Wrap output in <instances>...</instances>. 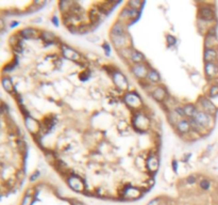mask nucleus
Wrapping results in <instances>:
<instances>
[{
	"mask_svg": "<svg viewBox=\"0 0 218 205\" xmlns=\"http://www.w3.org/2000/svg\"><path fill=\"white\" fill-rule=\"evenodd\" d=\"M38 175H40V172H35V174H33V175L30 177V181L31 182H33V181H35V179L38 177Z\"/></svg>",
	"mask_w": 218,
	"mask_h": 205,
	"instance_id": "nucleus-34",
	"label": "nucleus"
},
{
	"mask_svg": "<svg viewBox=\"0 0 218 205\" xmlns=\"http://www.w3.org/2000/svg\"><path fill=\"white\" fill-rule=\"evenodd\" d=\"M200 187H201V189L208 190L210 188V182H208V179H202L201 182H200Z\"/></svg>",
	"mask_w": 218,
	"mask_h": 205,
	"instance_id": "nucleus-28",
	"label": "nucleus"
},
{
	"mask_svg": "<svg viewBox=\"0 0 218 205\" xmlns=\"http://www.w3.org/2000/svg\"><path fill=\"white\" fill-rule=\"evenodd\" d=\"M175 113H177L178 116H185L184 109H183V108H181V107H178V108H175Z\"/></svg>",
	"mask_w": 218,
	"mask_h": 205,
	"instance_id": "nucleus-31",
	"label": "nucleus"
},
{
	"mask_svg": "<svg viewBox=\"0 0 218 205\" xmlns=\"http://www.w3.org/2000/svg\"><path fill=\"white\" fill-rule=\"evenodd\" d=\"M183 109H184L185 116H192V118H194V116H196V113H197L196 107L194 106V105H191V104L184 106L183 107Z\"/></svg>",
	"mask_w": 218,
	"mask_h": 205,
	"instance_id": "nucleus-18",
	"label": "nucleus"
},
{
	"mask_svg": "<svg viewBox=\"0 0 218 205\" xmlns=\"http://www.w3.org/2000/svg\"><path fill=\"white\" fill-rule=\"evenodd\" d=\"M217 73V67L214 63H205V74L208 77H214Z\"/></svg>",
	"mask_w": 218,
	"mask_h": 205,
	"instance_id": "nucleus-15",
	"label": "nucleus"
},
{
	"mask_svg": "<svg viewBox=\"0 0 218 205\" xmlns=\"http://www.w3.org/2000/svg\"><path fill=\"white\" fill-rule=\"evenodd\" d=\"M42 37H43V40L45 41V42H47V43H51V42H53V41L56 40V37L50 32H44L43 34H42Z\"/></svg>",
	"mask_w": 218,
	"mask_h": 205,
	"instance_id": "nucleus-24",
	"label": "nucleus"
},
{
	"mask_svg": "<svg viewBox=\"0 0 218 205\" xmlns=\"http://www.w3.org/2000/svg\"><path fill=\"white\" fill-rule=\"evenodd\" d=\"M147 168L150 171H152V172H154V171L158 170V168H159V160H158V158L155 156H150L149 157V159L147 160Z\"/></svg>",
	"mask_w": 218,
	"mask_h": 205,
	"instance_id": "nucleus-10",
	"label": "nucleus"
},
{
	"mask_svg": "<svg viewBox=\"0 0 218 205\" xmlns=\"http://www.w3.org/2000/svg\"><path fill=\"white\" fill-rule=\"evenodd\" d=\"M52 21H53V24H54V25H56V26H58V18H56V16L52 18Z\"/></svg>",
	"mask_w": 218,
	"mask_h": 205,
	"instance_id": "nucleus-36",
	"label": "nucleus"
},
{
	"mask_svg": "<svg viewBox=\"0 0 218 205\" xmlns=\"http://www.w3.org/2000/svg\"><path fill=\"white\" fill-rule=\"evenodd\" d=\"M113 42H114V44H115L117 47H122L126 45V42H127V37H125V35H122V37H113Z\"/></svg>",
	"mask_w": 218,
	"mask_h": 205,
	"instance_id": "nucleus-23",
	"label": "nucleus"
},
{
	"mask_svg": "<svg viewBox=\"0 0 218 205\" xmlns=\"http://www.w3.org/2000/svg\"><path fill=\"white\" fill-rule=\"evenodd\" d=\"M132 73L134 76H136L137 78H145L148 76V70L144 64H135L132 69Z\"/></svg>",
	"mask_w": 218,
	"mask_h": 205,
	"instance_id": "nucleus-4",
	"label": "nucleus"
},
{
	"mask_svg": "<svg viewBox=\"0 0 218 205\" xmlns=\"http://www.w3.org/2000/svg\"><path fill=\"white\" fill-rule=\"evenodd\" d=\"M172 166H173V170H175V171H177V162L173 161V162H172Z\"/></svg>",
	"mask_w": 218,
	"mask_h": 205,
	"instance_id": "nucleus-37",
	"label": "nucleus"
},
{
	"mask_svg": "<svg viewBox=\"0 0 218 205\" xmlns=\"http://www.w3.org/2000/svg\"><path fill=\"white\" fill-rule=\"evenodd\" d=\"M114 81H115V83L117 84V86H119L120 88H122V89L127 88V86H128L127 79L123 76H122L120 73L114 74Z\"/></svg>",
	"mask_w": 218,
	"mask_h": 205,
	"instance_id": "nucleus-13",
	"label": "nucleus"
},
{
	"mask_svg": "<svg viewBox=\"0 0 218 205\" xmlns=\"http://www.w3.org/2000/svg\"><path fill=\"white\" fill-rule=\"evenodd\" d=\"M125 100L132 108H138L142 105V99L135 93H127L125 95Z\"/></svg>",
	"mask_w": 218,
	"mask_h": 205,
	"instance_id": "nucleus-1",
	"label": "nucleus"
},
{
	"mask_svg": "<svg viewBox=\"0 0 218 205\" xmlns=\"http://www.w3.org/2000/svg\"><path fill=\"white\" fill-rule=\"evenodd\" d=\"M147 78H148L149 81H151V82H153V83L160 82V81H161V76H160V74L158 73L156 71H154V70H150V71H149Z\"/></svg>",
	"mask_w": 218,
	"mask_h": 205,
	"instance_id": "nucleus-17",
	"label": "nucleus"
},
{
	"mask_svg": "<svg viewBox=\"0 0 218 205\" xmlns=\"http://www.w3.org/2000/svg\"><path fill=\"white\" fill-rule=\"evenodd\" d=\"M112 37H122L125 34V30H123V26L121 24H115L114 27L112 28Z\"/></svg>",
	"mask_w": 218,
	"mask_h": 205,
	"instance_id": "nucleus-12",
	"label": "nucleus"
},
{
	"mask_svg": "<svg viewBox=\"0 0 218 205\" xmlns=\"http://www.w3.org/2000/svg\"><path fill=\"white\" fill-rule=\"evenodd\" d=\"M201 106L203 107L204 111L208 114H213L216 112V107L214 106V104L208 98H201Z\"/></svg>",
	"mask_w": 218,
	"mask_h": 205,
	"instance_id": "nucleus-8",
	"label": "nucleus"
},
{
	"mask_svg": "<svg viewBox=\"0 0 218 205\" xmlns=\"http://www.w3.org/2000/svg\"><path fill=\"white\" fill-rule=\"evenodd\" d=\"M143 6V2L142 1H135V0H132V1H130L129 2V7L132 8L133 10H138V9H141Z\"/></svg>",
	"mask_w": 218,
	"mask_h": 205,
	"instance_id": "nucleus-26",
	"label": "nucleus"
},
{
	"mask_svg": "<svg viewBox=\"0 0 218 205\" xmlns=\"http://www.w3.org/2000/svg\"><path fill=\"white\" fill-rule=\"evenodd\" d=\"M68 185L70 186V188L73 189L75 191H83L84 190V183L77 176H71L68 179Z\"/></svg>",
	"mask_w": 218,
	"mask_h": 205,
	"instance_id": "nucleus-5",
	"label": "nucleus"
},
{
	"mask_svg": "<svg viewBox=\"0 0 218 205\" xmlns=\"http://www.w3.org/2000/svg\"><path fill=\"white\" fill-rule=\"evenodd\" d=\"M200 15L205 20H212L214 18V12L210 8H202L200 10Z\"/></svg>",
	"mask_w": 218,
	"mask_h": 205,
	"instance_id": "nucleus-14",
	"label": "nucleus"
},
{
	"mask_svg": "<svg viewBox=\"0 0 218 205\" xmlns=\"http://www.w3.org/2000/svg\"><path fill=\"white\" fill-rule=\"evenodd\" d=\"M194 121H196L202 127H206V126H208L210 122H211V118L204 111H197L196 116H194Z\"/></svg>",
	"mask_w": 218,
	"mask_h": 205,
	"instance_id": "nucleus-2",
	"label": "nucleus"
},
{
	"mask_svg": "<svg viewBox=\"0 0 218 205\" xmlns=\"http://www.w3.org/2000/svg\"><path fill=\"white\" fill-rule=\"evenodd\" d=\"M134 125H135L136 128L146 130L149 126V120L147 119L145 116H143V114L138 113V114L136 116L135 119H134Z\"/></svg>",
	"mask_w": 218,
	"mask_h": 205,
	"instance_id": "nucleus-3",
	"label": "nucleus"
},
{
	"mask_svg": "<svg viewBox=\"0 0 218 205\" xmlns=\"http://www.w3.org/2000/svg\"><path fill=\"white\" fill-rule=\"evenodd\" d=\"M210 95L212 97H217L218 96V86H213L210 90Z\"/></svg>",
	"mask_w": 218,
	"mask_h": 205,
	"instance_id": "nucleus-27",
	"label": "nucleus"
},
{
	"mask_svg": "<svg viewBox=\"0 0 218 205\" xmlns=\"http://www.w3.org/2000/svg\"><path fill=\"white\" fill-rule=\"evenodd\" d=\"M20 34H21L23 37H26V39H31V37H35V34H36V30L32 29V28H26V29L21 30Z\"/></svg>",
	"mask_w": 218,
	"mask_h": 205,
	"instance_id": "nucleus-19",
	"label": "nucleus"
},
{
	"mask_svg": "<svg viewBox=\"0 0 218 205\" xmlns=\"http://www.w3.org/2000/svg\"><path fill=\"white\" fill-rule=\"evenodd\" d=\"M131 60L133 62H135L136 64H142L145 61V57H144V55L142 53L134 50V51L131 53Z\"/></svg>",
	"mask_w": 218,
	"mask_h": 205,
	"instance_id": "nucleus-16",
	"label": "nucleus"
},
{
	"mask_svg": "<svg viewBox=\"0 0 218 205\" xmlns=\"http://www.w3.org/2000/svg\"><path fill=\"white\" fill-rule=\"evenodd\" d=\"M167 42H168L169 45H175L177 43V40L172 35H167Z\"/></svg>",
	"mask_w": 218,
	"mask_h": 205,
	"instance_id": "nucleus-30",
	"label": "nucleus"
},
{
	"mask_svg": "<svg viewBox=\"0 0 218 205\" xmlns=\"http://www.w3.org/2000/svg\"><path fill=\"white\" fill-rule=\"evenodd\" d=\"M62 53H63L64 57L68 60L77 61V60H79V58H80L79 53H77L76 50H73V48H70V47L65 46V45L62 46Z\"/></svg>",
	"mask_w": 218,
	"mask_h": 205,
	"instance_id": "nucleus-6",
	"label": "nucleus"
},
{
	"mask_svg": "<svg viewBox=\"0 0 218 205\" xmlns=\"http://www.w3.org/2000/svg\"><path fill=\"white\" fill-rule=\"evenodd\" d=\"M217 59V53L213 48L204 50V60L206 63H214L215 60Z\"/></svg>",
	"mask_w": 218,
	"mask_h": 205,
	"instance_id": "nucleus-9",
	"label": "nucleus"
},
{
	"mask_svg": "<svg viewBox=\"0 0 218 205\" xmlns=\"http://www.w3.org/2000/svg\"><path fill=\"white\" fill-rule=\"evenodd\" d=\"M26 126L27 128L29 129V132H38V129H40V124H38V122H37L36 120L32 119L31 116H27L26 118Z\"/></svg>",
	"mask_w": 218,
	"mask_h": 205,
	"instance_id": "nucleus-7",
	"label": "nucleus"
},
{
	"mask_svg": "<svg viewBox=\"0 0 218 205\" xmlns=\"http://www.w3.org/2000/svg\"><path fill=\"white\" fill-rule=\"evenodd\" d=\"M216 43V37L215 34H208L205 37V49H210Z\"/></svg>",
	"mask_w": 218,
	"mask_h": 205,
	"instance_id": "nucleus-20",
	"label": "nucleus"
},
{
	"mask_svg": "<svg viewBox=\"0 0 218 205\" xmlns=\"http://www.w3.org/2000/svg\"><path fill=\"white\" fill-rule=\"evenodd\" d=\"M2 87H3V89L7 91V92H12V90H13V83H12V81H11L10 78H8V77H3L2 78Z\"/></svg>",
	"mask_w": 218,
	"mask_h": 205,
	"instance_id": "nucleus-22",
	"label": "nucleus"
},
{
	"mask_svg": "<svg viewBox=\"0 0 218 205\" xmlns=\"http://www.w3.org/2000/svg\"><path fill=\"white\" fill-rule=\"evenodd\" d=\"M71 204H73V205H85L84 203L79 202V201H71Z\"/></svg>",
	"mask_w": 218,
	"mask_h": 205,
	"instance_id": "nucleus-35",
	"label": "nucleus"
},
{
	"mask_svg": "<svg viewBox=\"0 0 218 205\" xmlns=\"http://www.w3.org/2000/svg\"><path fill=\"white\" fill-rule=\"evenodd\" d=\"M160 202H161V200L159 198L153 199V200H151V201L149 202L148 205H160Z\"/></svg>",
	"mask_w": 218,
	"mask_h": 205,
	"instance_id": "nucleus-33",
	"label": "nucleus"
},
{
	"mask_svg": "<svg viewBox=\"0 0 218 205\" xmlns=\"http://www.w3.org/2000/svg\"><path fill=\"white\" fill-rule=\"evenodd\" d=\"M186 182L189 184H194L196 182V176L195 175H189L187 179H186Z\"/></svg>",
	"mask_w": 218,
	"mask_h": 205,
	"instance_id": "nucleus-32",
	"label": "nucleus"
},
{
	"mask_svg": "<svg viewBox=\"0 0 218 205\" xmlns=\"http://www.w3.org/2000/svg\"><path fill=\"white\" fill-rule=\"evenodd\" d=\"M191 128V123L189 121H185V120H182L178 123V129L181 132H187Z\"/></svg>",
	"mask_w": 218,
	"mask_h": 205,
	"instance_id": "nucleus-21",
	"label": "nucleus"
},
{
	"mask_svg": "<svg viewBox=\"0 0 218 205\" xmlns=\"http://www.w3.org/2000/svg\"><path fill=\"white\" fill-rule=\"evenodd\" d=\"M152 95H153V97H154L158 102H162V100H164V98L166 97V91L164 88L159 87V88H156V89L153 91Z\"/></svg>",
	"mask_w": 218,
	"mask_h": 205,
	"instance_id": "nucleus-11",
	"label": "nucleus"
},
{
	"mask_svg": "<svg viewBox=\"0 0 218 205\" xmlns=\"http://www.w3.org/2000/svg\"><path fill=\"white\" fill-rule=\"evenodd\" d=\"M127 195H128V198H136V197H138L139 195H141V192L138 191V190H136L135 188H130L127 190Z\"/></svg>",
	"mask_w": 218,
	"mask_h": 205,
	"instance_id": "nucleus-25",
	"label": "nucleus"
},
{
	"mask_svg": "<svg viewBox=\"0 0 218 205\" xmlns=\"http://www.w3.org/2000/svg\"><path fill=\"white\" fill-rule=\"evenodd\" d=\"M32 204V197L31 195H25L23 200V205H31Z\"/></svg>",
	"mask_w": 218,
	"mask_h": 205,
	"instance_id": "nucleus-29",
	"label": "nucleus"
}]
</instances>
